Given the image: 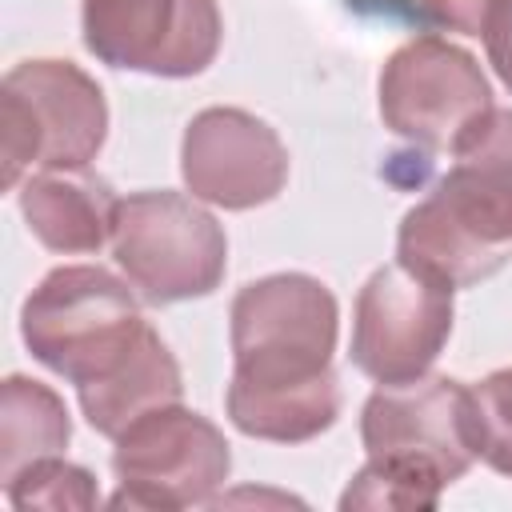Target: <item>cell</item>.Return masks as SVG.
<instances>
[{
    "mask_svg": "<svg viewBox=\"0 0 512 512\" xmlns=\"http://www.w3.org/2000/svg\"><path fill=\"white\" fill-rule=\"evenodd\" d=\"M232 380L228 420L272 444H304L340 416L332 372L336 296L308 272H272L244 284L228 312Z\"/></svg>",
    "mask_w": 512,
    "mask_h": 512,
    "instance_id": "1",
    "label": "cell"
},
{
    "mask_svg": "<svg viewBox=\"0 0 512 512\" xmlns=\"http://www.w3.org/2000/svg\"><path fill=\"white\" fill-rule=\"evenodd\" d=\"M452 156L432 196L404 212L396 260L436 284L472 288L512 248V108H492Z\"/></svg>",
    "mask_w": 512,
    "mask_h": 512,
    "instance_id": "2",
    "label": "cell"
},
{
    "mask_svg": "<svg viewBox=\"0 0 512 512\" xmlns=\"http://www.w3.org/2000/svg\"><path fill=\"white\" fill-rule=\"evenodd\" d=\"M148 324L124 280L92 264L52 268L20 308L28 352L76 388L108 380L144 340Z\"/></svg>",
    "mask_w": 512,
    "mask_h": 512,
    "instance_id": "3",
    "label": "cell"
},
{
    "mask_svg": "<svg viewBox=\"0 0 512 512\" xmlns=\"http://www.w3.org/2000/svg\"><path fill=\"white\" fill-rule=\"evenodd\" d=\"M108 136L100 84L68 60H24L0 84V184L32 168H88Z\"/></svg>",
    "mask_w": 512,
    "mask_h": 512,
    "instance_id": "4",
    "label": "cell"
},
{
    "mask_svg": "<svg viewBox=\"0 0 512 512\" xmlns=\"http://www.w3.org/2000/svg\"><path fill=\"white\" fill-rule=\"evenodd\" d=\"M112 256L148 304H180L220 288L228 268L224 228L184 192L120 196Z\"/></svg>",
    "mask_w": 512,
    "mask_h": 512,
    "instance_id": "5",
    "label": "cell"
},
{
    "mask_svg": "<svg viewBox=\"0 0 512 512\" xmlns=\"http://www.w3.org/2000/svg\"><path fill=\"white\" fill-rule=\"evenodd\" d=\"M112 472L120 480L112 508H192L212 504L232 472V452L212 420L176 400L144 412L116 436Z\"/></svg>",
    "mask_w": 512,
    "mask_h": 512,
    "instance_id": "6",
    "label": "cell"
},
{
    "mask_svg": "<svg viewBox=\"0 0 512 512\" xmlns=\"http://www.w3.org/2000/svg\"><path fill=\"white\" fill-rule=\"evenodd\" d=\"M376 92L384 128L424 152H456L496 108L480 64L440 36L400 44L384 60Z\"/></svg>",
    "mask_w": 512,
    "mask_h": 512,
    "instance_id": "7",
    "label": "cell"
},
{
    "mask_svg": "<svg viewBox=\"0 0 512 512\" xmlns=\"http://www.w3.org/2000/svg\"><path fill=\"white\" fill-rule=\"evenodd\" d=\"M360 440L368 456L424 468L448 488L480 460V420L472 388L452 376L380 384L364 400Z\"/></svg>",
    "mask_w": 512,
    "mask_h": 512,
    "instance_id": "8",
    "label": "cell"
},
{
    "mask_svg": "<svg viewBox=\"0 0 512 512\" xmlns=\"http://www.w3.org/2000/svg\"><path fill=\"white\" fill-rule=\"evenodd\" d=\"M452 336V288L408 264L376 268L352 316V364L376 384H408L428 376Z\"/></svg>",
    "mask_w": 512,
    "mask_h": 512,
    "instance_id": "9",
    "label": "cell"
},
{
    "mask_svg": "<svg viewBox=\"0 0 512 512\" xmlns=\"http://www.w3.org/2000/svg\"><path fill=\"white\" fill-rule=\"evenodd\" d=\"M84 48L108 64L148 76H200L224 36L216 0H84Z\"/></svg>",
    "mask_w": 512,
    "mask_h": 512,
    "instance_id": "10",
    "label": "cell"
},
{
    "mask_svg": "<svg viewBox=\"0 0 512 512\" xmlns=\"http://www.w3.org/2000/svg\"><path fill=\"white\" fill-rule=\"evenodd\" d=\"M180 172L196 200L244 212L280 196L288 180V148L244 108H204L184 128Z\"/></svg>",
    "mask_w": 512,
    "mask_h": 512,
    "instance_id": "11",
    "label": "cell"
},
{
    "mask_svg": "<svg viewBox=\"0 0 512 512\" xmlns=\"http://www.w3.org/2000/svg\"><path fill=\"white\" fill-rule=\"evenodd\" d=\"M120 196L88 168H40L20 184V216L48 252H96L112 240Z\"/></svg>",
    "mask_w": 512,
    "mask_h": 512,
    "instance_id": "12",
    "label": "cell"
},
{
    "mask_svg": "<svg viewBox=\"0 0 512 512\" xmlns=\"http://www.w3.org/2000/svg\"><path fill=\"white\" fill-rule=\"evenodd\" d=\"M80 392V412L84 420L100 432V436H120L132 420H140L152 408L176 404L184 384H180V368L172 360V352L164 348V340L148 328L144 340L136 344V352L108 376L96 384L76 388Z\"/></svg>",
    "mask_w": 512,
    "mask_h": 512,
    "instance_id": "13",
    "label": "cell"
},
{
    "mask_svg": "<svg viewBox=\"0 0 512 512\" xmlns=\"http://www.w3.org/2000/svg\"><path fill=\"white\" fill-rule=\"evenodd\" d=\"M72 440L64 400L28 376H8L0 388V480L44 456H60Z\"/></svg>",
    "mask_w": 512,
    "mask_h": 512,
    "instance_id": "14",
    "label": "cell"
},
{
    "mask_svg": "<svg viewBox=\"0 0 512 512\" xmlns=\"http://www.w3.org/2000/svg\"><path fill=\"white\" fill-rule=\"evenodd\" d=\"M444 484L412 464L368 456V464L348 480L340 508H436Z\"/></svg>",
    "mask_w": 512,
    "mask_h": 512,
    "instance_id": "15",
    "label": "cell"
},
{
    "mask_svg": "<svg viewBox=\"0 0 512 512\" xmlns=\"http://www.w3.org/2000/svg\"><path fill=\"white\" fill-rule=\"evenodd\" d=\"M8 504L12 508H92L100 500L92 472H84L80 464H68L60 456H44L32 460L28 468H20L12 480H4Z\"/></svg>",
    "mask_w": 512,
    "mask_h": 512,
    "instance_id": "16",
    "label": "cell"
},
{
    "mask_svg": "<svg viewBox=\"0 0 512 512\" xmlns=\"http://www.w3.org/2000/svg\"><path fill=\"white\" fill-rule=\"evenodd\" d=\"M476 420H480V460L512 476V368L488 372L480 384H472Z\"/></svg>",
    "mask_w": 512,
    "mask_h": 512,
    "instance_id": "17",
    "label": "cell"
},
{
    "mask_svg": "<svg viewBox=\"0 0 512 512\" xmlns=\"http://www.w3.org/2000/svg\"><path fill=\"white\" fill-rule=\"evenodd\" d=\"M480 36H484L488 64L496 68L500 84L512 92V0H492Z\"/></svg>",
    "mask_w": 512,
    "mask_h": 512,
    "instance_id": "18",
    "label": "cell"
},
{
    "mask_svg": "<svg viewBox=\"0 0 512 512\" xmlns=\"http://www.w3.org/2000/svg\"><path fill=\"white\" fill-rule=\"evenodd\" d=\"M488 8H492V0H420V12L436 28L464 32V36H480Z\"/></svg>",
    "mask_w": 512,
    "mask_h": 512,
    "instance_id": "19",
    "label": "cell"
}]
</instances>
